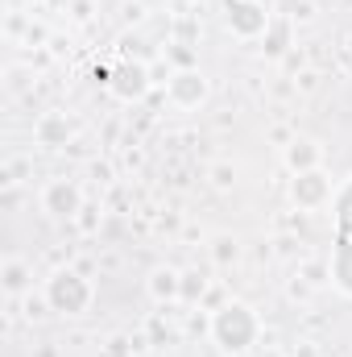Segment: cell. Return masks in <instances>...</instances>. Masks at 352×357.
I'll return each mask as SVG.
<instances>
[{
	"instance_id": "obj_1",
	"label": "cell",
	"mask_w": 352,
	"mask_h": 357,
	"mask_svg": "<svg viewBox=\"0 0 352 357\" xmlns=\"http://www.w3.org/2000/svg\"><path fill=\"white\" fill-rule=\"evenodd\" d=\"M211 341H216L220 354H228V357L249 354V349L262 341V320H257V312H253L249 303H241V299L220 303V307L211 312Z\"/></svg>"
},
{
	"instance_id": "obj_8",
	"label": "cell",
	"mask_w": 352,
	"mask_h": 357,
	"mask_svg": "<svg viewBox=\"0 0 352 357\" xmlns=\"http://www.w3.org/2000/svg\"><path fill=\"white\" fill-rule=\"evenodd\" d=\"M282 158H286V171L290 175H303V171H315L323 162V146L315 137H294V142H286Z\"/></svg>"
},
{
	"instance_id": "obj_10",
	"label": "cell",
	"mask_w": 352,
	"mask_h": 357,
	"mask_svg": "<svg viewBox=\"0 0 352 357\" xmlns=\"http://www.w3.org/2000/svg\"><path fill=\"white\" fill-rule=\"evenodd\" d=\"M71 133H75V125H71L63 112H46V116L33 125V137H38L42 146H50V150L67 146V142H71Z\"/></svg>"
},
{
	"instance_id": "obj_7",
	"label": "cell",
	"mask_w": 352,
	"mask_h": 357,
	"mask_svg": "<svg viewBox=\"0 0 352 357\" xmlns=\"http://www.w3.org/2000/svg\"><path fill=\"white\" fill-rule=\"evenodd\" d=\"M207 91H211V84L199 67H178L175 75H166V96L178 108H199L207 100Z\"/></svg>"
},
{
	"instance_id": "obj_5",
	"label": "cell",
	"mask_w": 352,
	"mask_h": 357,
	"mask_svg": "<svg viewBox=\"0 0 352 357\" xmlns=\"http://www.w3.org/2000/svg\"><path fill=\"white\" fill-rule=\"evenodd\" d=\"M38 204H42V212L54 216V220H75V216L83 212V191H79V183H71V178H50V183L42 187Z\"/></svg>"
},
{
	"instance_id": "obj_12",
	"label": "cell",
	"mask_w": 352,
	"mask_h": 357,
	"mask_svg": "<svg viewBox=\"0 0 352 357\" xmlns=\"http://www.w3.org/2000/svg\"><path fill=\"white\" fill-rule=\"evenodd\" d=\"M332 220H336V237L352 241V178H344L332 195Z\"/></svg>"
},
{
	"instance_id": "obj_16",
	"label": "cell",
	"mask_w": 352,
	"mask_h": 357,
	"mask_svg": "<svg viewBox=\"0 0 352 357\" xmlns=\"http://www.w3.org/2000/svg\"><path fill=\"white\" fill-rule=\"evenodd\" d=\"M203 291H207V282H203V274H195V270H186V274H182V299H186V303H195V299H203Z\"/></svg>"
},
{
	"instance_id": "obj_11",
	"label": "cell",
	"mask_w": 352,
	"mask_h": 357,
	"mask_svg": "<svg viewBox=\"0 0 352 357\" xmlns=\"http://www.w3.org/2000/svg\"><path fill=\"white\" fill-rule=\"evenodd\" d=\"M150 295L158 299V303H175L182 299V274L175 266H158L150 274Z\"/></svg>"
},
{
	"instance_id": "obj_6",
	"label": "cell",
	"mask_w": 352,
	"mask_h": 357,
	"mask_svg": "<svg viewBox=\"0 0 352 357\" xmlns=\"http://www.w3.org/2000/svg\"><path fill=\"white\" fill-rule=\"evenodd\" d=\"M104 84H108V91L116 96V100H125V104H133V100H141L145 91H150V67L145 63H129V59H120L108 75H104Z\"/></svg>"
},
{
	"instance_id": "obj_17",
	"label": "cell",
	"mask_w": 352,
	"mask_h": 357,
	"mask_svg": "<svg viewBox=\"0 0 352 357\" xmlns=\"http://www.w3.org/2000/svg\"><path fill=\"white\" fill-rule=\"evenodd\" d=\"M211 183H216L220 191H228V187L237 183V171H232L228 162H216V167H211Z\"/></svg>"
},
{
	"instance_id": "obj_19",
	"label": "cell",
	"mask_w": 352,
	"mask_h": 357,
	"mask_svg": "<svg viewBox=\"0 0 352 357\" xmlns=\"http://www.w3.org/2000/svg\"><path fill=\"white\" fill-rule=\"evenodd\" d=\"M294 17H298V21H311V4H307V0H303V4H298V8H294Z\"/></svg>"
},
{
	"instance_id": "obj_3",
	"label": "cell",
	"mask_w": 352,
	"mask_h": 357,
	"mask_svg": "<svg viewBox=\"0 0 352 357\" xmlns=\"http://www.w3.org/2000/svg\"><path fill=\"white\" fill-rule=\"evenodd\" d=\"M332 195H336V187H332V178H328L323 167L303 171V175L290 178V199H294L298 212H319V208L332 204Z\"/></svg>"
},
{
	"instance_id": "obj_13",
	"label": "cell",
	"mask_w": 352,
	"mask_h": 357,
	"mask_svg": "<svg viewBox=\"0 0 352 357\" xmlns=\"http://www.w3.org/2000/svg\"><path fill=\"white\" fill-rule=\"evenodd\" d=\"M0 282H4L8 295H25L33 287V270H29V262H21V258H8L0 266Z\"/></svg>"
},
{
	"instance_id": "obj_18",
	"label": "cell",
	"mask_w": 352,
	"mask_h": 357,
	"mask_svg": "<svg viewBox=\"0 0 352 357\" xmlns=\"http://www.w3.org/2000/svg\"><path fill=\"white\" fill-rule=\"evenodd\" d=\"M108 357H125V337H116V341H112V349H108Z\"/></svg>"
},
{
	"instance_id": "obj_9",
	"label": "cell",
	"mask_w": 352,
	"mask_h": 357,
	"mask_svg": "<svg viewBox=\"0 0 352 357\" xmlns=\"http://www.w3.org/2000/svg\"><path fill=\"white\" fill-rule=\"evenodd\" d=\"M328 278L336 282V291H344L352 299V241L349 237H336L332 258H328Z\"/></svg>"
},
{
	"instance_id": "obj_2",
	"label": "cell",
	"mask_w": 352,
	"mask_h": 357,
	"mask_svg": "<svg viewBox=\"0 0 352 357\" xmlns=\"http://www.w3.org/2000/svg\"><path fill=\"white\" fill-rule=\"evenodd\" d=\"M91 299H95V287L79 270H54L46 278V307L58 316H88Z\"/></svg>"
},
{
	"instance_id": "obj_15",
	"label": "cell",
	"mask_w": 352,
	"mask_h": 357,
	"mask_svg": "<svg viewBox=\"0 0 352 357\" xmlns=\"http://www.w3.org/2000/svg\"><path fill=\"white\" fill-rule=\"evenodd\" d=\"M211 258H216L220 266H228V262L241 258V245H237L232 237H216V241H211Z\"/></svg>"
},
{
	"instance_id": "obj_14",
	"label": "cell",
	"mask_w": 352,
	"mask_h": 357,
	"mask_svg": "<svg viewBox=\"0 0 352 357\" xmlns=\"http://www.w3.org/2000/svg\"><path fill=\"white\" fill-rule=\"evenodd\" d=\"M286 33H290V25H286V21H269V29H265V50H269L273 59L286 50Z\"/></svg>"
},
{
	"instance_id": "obj_4",
	"label": "cell",
	"mask_w": 352,
	"mask_h": 357,
	"mask_svg": "<svg viewBox=\"0 0 352 357\" xmlns=\"http://www.w3.org/2000/svg\"><path fill=\"white\" fill-rule=\"evenodd\" d=\"M269 8H265L262 0H228V13H224V25L232 29V38H245V42H253V38H265V29H269Z\"/></svg>"
}]
</instances>
